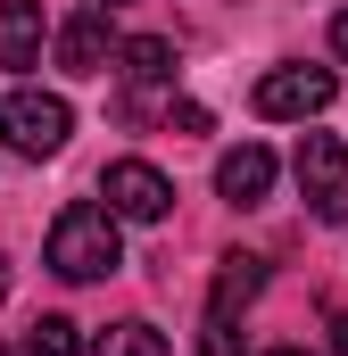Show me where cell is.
I'll list each match as a JSON object with an SVG mask.
<instances>
[{
	"instance_id": "obj_1",
	"label": "cell",
	"mask_w": 348,
	"mask_h": 356,
	"mask_svg": "<svg viewBox=\"0 0 348 356\" xmlns=\"http://www.w3.org/2000/svg\"><path fill=\"white\" fill-rule=\"evenodd\" d=\"M116 266H125V232H116V216H108L100 199L58 207V224H50V273H58V282H108Z\"/></svg>"
},
{
	"instance_id": "obj_2",
	"label": "cell",
	"mask_w": 348,
	"mask_h": 356,
	"mask_svg": "<svg viewBox=\"0 0 348 356\" xmlns=\"http://www.w3.org/2000/svg\"><path fill=\"white\" fill-rule=\"evenodd\" d=\"M67 133H75V108H67L58 91H33V83L0 91V141H8L17 158H58Z\"/></svg>"
},
{
	"instance_id": "obj_3",
	"label": "cell",
	"mask_w": 348,
	"mask_h": 356,
	"mask_svg": "<svg viewBox=\"0 0 348 356\" xmlns=\"http://www.w3.org/2000/svg\"><path fill=\"white\" fill-rule=\"evenodd\" d=\"M332 91H340L332 67H274V75H258L249 108H258L265 124H307V116H324V108H332Z\"/></svg>"
},
{
	"instance_id": "obj_4",
	"label": "cell",
	"mask_w": 348,
	"mask_h": 356,
	"mask_svg": "<svg viewBox=\"0 0 348 356\" xmlns=\"http://www.w3.org/2000/svg\"><path fill=\"white\" fill-rule=\"evenodd\" d=\"M290 175H299V191H307L315 224H348V141L340 133H307L299 158H290Z\"/></svg>"
},
{
	"instance_id": "obj_5",
	"label": "cell",
	"mask_w": 348,
	"mask_h": 356,
	"mask_svg": "<svg viewBox=\"0 0 348 356\" xmlns=\"http://www.w3.org/2000/svg\"><path fill=\"white\" fill-rule=\"evenodd\" d=\"M100 199H108V216H116V224H166L174 182L158 175L150 158H116V166L100 175Z\"/></svg>"
},
{
	"instance_id": "obj_6",
	"label": "cell",
	"mask_w": 348,
	"mask_h": 356,
	"mask_svg": "<svg viewBox=\"0 0 348 356\" xmlns=\"http://www.w3.org/2000/svg\"><path fill=\"white\" fill-rule=\"evenodd\" d=\"M58 67L67 75H108V58H116V33H108V8H75L58 33Z\"/></svg>"
},
{
	"instance_id": "obj_7",
	"label": "cell",
	"mask_w": 348,
	"mask_h": 356,
	"mask_svg": "<svg viewBox=\"0 0 348 356\" xmlns=\"http://www.w3.org/2000/svg\"><path fill=\"white\" fill-rule=\"evenodd\" d=\"M216 191H224L232 207H265V191H274V149H258V141L224 149V158H216Z\"/></svg>"
},
{
	"instance_id": "obj_8",
	"label": "cell",
	"mask_w": 348,
	"mask_h": 356,
	"mask_svg": "<svg viewBox=\"0 0 348 356\" xmlns=\"http://www.w3.org/2000/svg\"><path fill=\"white\" fill-rule=\"evenodd\" d=\"M42 0H0V67H33L42 58Z\"/></svg>"
},
{
	"instance_id": "obj_9",
	"label": "cell",
	"mask_w": 348,
	"mask_h": 356,
	"mask_svg": "<svg viewBox=\"0 0 348 356\" xmlns=\"http://www.w3.org/2000/svg\"><path fill=\"white\" fill-rule=\"evenodd\" d=\"M116 75H125L133 91H158V83H174V42H166V33L116 42Z\"/></svg>"
},
{
	"instance_id": "obj_10",
	"label": "cell",
	"mask_w": 348,
	"mask_h": 356,
	"mask_svg": "<svg viewBox=\"0 0 348 356\" xmlns=\"http://www.w3.org/2000/svg\"><path fill=\"white\" fill-rule=\"evenodd\" d=\"M258 290H265V257H224V273H216V298H207V315H224V323H232V315H241V307H249Z\"/></svg>"
},
{
	"instance_id": "obj_11",
	"label": "cell",
	"mask_w": 348,
	"mask_h": 356,
	"mask_svg": "<svg viewBox=\"0 0 348 356\" xmlns=\"http://www.w3.org/2000/svg\"><path fill=\"white\" fill-rule=\"evenodd\" d=\"M91 356H166V332L158 323H108L91 340Z\"/></svg>"
},
{
	"instance_id": "obj_12",
	"label": "cell",
	"mask_w": 348,
	"mask_h": 356,
	"mask_svg": "<svg viewBox=\"0 0 348 356\" xmlns=\"http://www.w3.org/2000/svg\"><path fill=\"white\" fill-rule=\"evenodd\" d=\"M17 356H84V323H67V315H42L33 332H25V348Z\"/></svg>"
},
{
	"instance_id": "obj_13",
	"label": "cell",
	"mask_w": 348,
	"mask_h": 356,
	"mask_svg": "<svg viewBox=\"0 0 348 356\" xmlns=\"http://www.w3.org/2000/svg\"><path fill=\"white\" fill-rule=\"evenodd\" d=\"M166 124L174 133H207V108L199 99H166Z\"/></svg>"
},
{
	"instance_id": "obj_14",
	"label": "cell",
	"mask_w": 348,
	"mask_h": 356,
	"mask_svg": "<svg viewBox=\"0 0 348 356\" xmlns=\"http://www.w3.org/2000/svg\"><path fill=\"white\" fill-rule=\"evenodd\" d=\"M199 356H241V340H232V323H224V315H207V340H199Z\"/></svg>"
},
{
	"instance_id": "obj_15",
	"label": "cell",
	"mask_w": 348,
	"mask_h": 356,
	"mask_svg": "<svg viewBox=\"0 0 348 356\" xmlns=\"http://www.w3.org/2000/svg\"><path fill=\"white\" fill-rule=\"evenodd\" d=\"M332 50H340V58H348V8H340V17H332Z\"/></svg>"
},
{
	"instance_id": "obj_16",
	"label": "cell",
	"mask_w": 348,
	"mask_h": 356,
	"mask_svg": "<svg viewBox=\"0 0 348 356\" xmlns=\"http://www.w3.org/2000/svg\"><path fill=\"white\" fill-rule=\"evenodd\" d=\"M332 356H348V315H332Z\"/></svg>"
},
{
	"instance_id": "obj_17",
	"label": "cell",
	"mask_w": 348,
	"mask_h": 356,
	"mask_svg": "<svg viewBox=\"0 0 348 356\" xmlns=\"http://www.w3.org/2000/svg\"><path fill=\"white\" fill-rule=\"evenodd\" d=\"M0 298H8V257H0Z\"/></svg>"
},
{
	"instance_id": "obj_18",
	"label": "cell",
	"mask_w": 348,
	"mask_h": 356,
	"mask_svg": "<svg viewBox=\"0 0 348 356\" xmlns=\"http://www.w3.org/2000/svg\"><path fill=\"white\" fill-rule=\"evenodd\" d=\"M91 8H125V0H91Z\"/></svg>"
},
{
	"instance_id": "obj_19",
	"label": "cell",
	"mask_w": 348,
	"mask_h": 356,
	"mask_svg": "<svg viewBox=\"0 0 348 356\" xmlns=\"http://www.w3.org/2000/svg\"><path fill=\"white\" fill-rule=\"evenodd\" d=\"M274 356H307V348H274Z\"/></svg>"
},
{
	"instance_id": "obj_20",
	"label": "cell",
	"mask_w": 348,
	"mask_h": 356,
	"mask_svg": "<svg viewBox=\"0 0 348 356\" xmlns=\"http://www.w3.org/2000/svg\"><path fill=\"white\" fill-rule=\"evenodd\" d=\"M0 356H8V348H0Z\"/></svg>"
}]
</instances>
